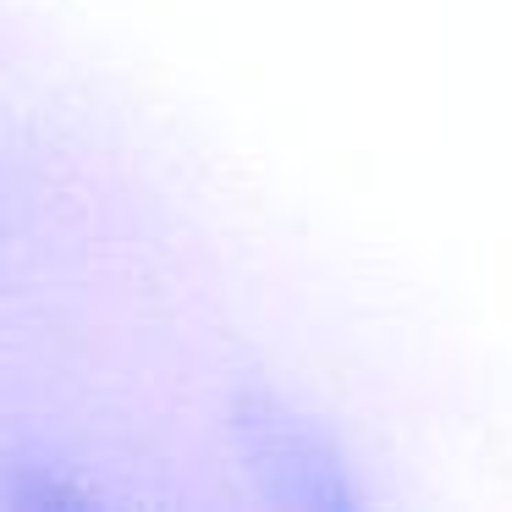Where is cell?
Wrapping results in <instances>:
<instances>
[{
  "label": "cell",
  "instance_id": "1",
  "mask_svg": "<svg viewBox=\"0 0 512 512\" xmlns=\"http://www.w3.org/2000/svg\"><path fill=\"white\" fill-rule=\"evenodd\" d=\"M232 435L243 452L254 485L276 507L292 512H353L358 485L347 452L331 441V430L292 408L276 391H243L232 408Z\"/></svg>",
  "mask_w": 512,
  "mask_h": 512
},
{
  "label": "cell",
  "instance_id": "2",
  "mask_svg": "<svg viewBox=\"0 0 512 512\" xmlns=\"http://www.w3.org/2000/svg\"><path fill=\"white\" fill-rule=\"evenodd\" d=\"M100 501V490L83 485L67 463L45 452H17L0 463V507L17 512H83Z\"/></svg>",
  "mask_w": 512,
  "mask_h": 512
}]
</instances>
